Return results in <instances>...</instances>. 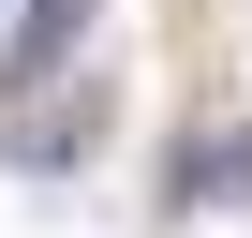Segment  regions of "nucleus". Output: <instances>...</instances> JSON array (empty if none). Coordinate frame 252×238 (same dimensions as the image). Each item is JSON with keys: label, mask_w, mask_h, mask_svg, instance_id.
<instances>
[{"label": "nucleus", "mask_w": 252, "mask_h": 238, "mask_svg": "<svg viewBox=\"0 0 252 238\" xmlns=\"http://www.w3.org/2000/svg\"><path fill=\"white\" fill-rule=\"evenodd\" d=\"M178 208H252V119H222L208 149H178Z\"/></svg>", "instance_id": "7ed1b4c3"}, {"label": "nucleus", "mask_w": 252, "mask_h": 238, "mask_svg": "<svg viewBox=\"0 0 252 238\" xmlns=\"http://www.w3.org/2000/svg\"><path fill=\"white\" fill-rule=\"evenodd\" d=\"M104 15V0H30V15H15V45H0V89H45L60 60H74V30Z\"/></svg>", "instance_id": "f03ea898"}, {"label": "nucleus", "mask_w": 252, "mask_h": 238, "mask_svg": "<svg viewBox=\"0 0 252 238\" xmlns=\"http://www.w3.org/2000/svg\"><path fill=\"white\" fill-rule=\"evenodd\" d=\"M104 75H45V89H15V119H0V164L15 179H60V164H89L104 149Z\"/></svg>", "instance_id": "f257e3e1"}]
</instances>
